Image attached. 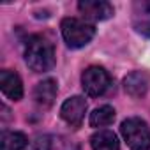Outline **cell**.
I'll list each match as a JSON object with an SVG mask.
<instances>
[{
  "label": "cell",
  "mask_w": 150,
  "mask_h": 150,
  "mask_svg": "<svg viewBox=\"0 0 150 150\" xmlns=\"http://www.w3.org/2000/svg\"><path fill=\"white\" fill-rule=\"evenodd\" d=\"M25 60L34 72L51 71L57 62L53 42L44 35H32L25 46Z\"/></svg>",
  "instance_id": "6da1fadb"
},
{
  "label": "cell",
  "mask_w": 150,
  "mask_h": 150,
  "mask_svg": "<svg viewBox=\"0 0 150 150\" xmlns=\"http://www.w3.org/2000/svg\"><path fill=\"white\" fill-rule=\"evenodd\" d=\"M60 30H62V37L65 44L74 50L87 46L92 41V37L96 35L94 25L81 21L78 18H64L60 23Z\"/></svg>",
  "instance_id": "7a4b0ae2"
},
{
  "label": "cell",
  "mask_w": 150,
  "mask_h": 150,
  "mask_svg": "<svg viewBox=\"0 0 150 150\" xmlns=\"http://www.w3.org/2000/svg\"><path fill=\"white\" fill-rule=\"evenodd\" d=\"M120 132L131 150H148L150 148V129L145 120L138 117L125 118L120 125Z\"/></svg>",
  "instance_id": "3957f363"
},
{
  "label": "cell",
  "mask_w": 150,
  "mask_h": 150,
  "mask_svg": "<svg viewBox=\"0 0 150 150\" xmlns=\"http://www.w3.org/2000/svg\"><path fill=\"white\" fill-rule=\"evenodd\" d=\"M110 85H111V78L104 67L92 65V67H87L81 74V87L85 94L90 97L103 96L110 88Z\"/></svg>",
  "instance_id": "277c9868"
},
{
  "label": "cell",
  "mask_w": 150,
  "mask_h": 150,
  "mask_svg": "<svg viewBox=\"0 0 150 150\" xmlns=\"http://www.w3.org/2000/svg\"><path fill=\"white\" fill-rule=\"evenodd\" d=\"M87 113V101L81 96H74L67 99L60 108V117L71 125V127H80Z\"/></svg>",
  "instance_id": "5b68a950"
},
{
  "label": "cell",
  "mask_w": 150,
  "mask_h": 150,
  "mask_svg": "<svg viewBox=\"0 0 150 150\" xmlns=\"http://www.w3.org/2000/svg\"><path fill=\"white\" fill-rule=\"evenodd\" d=\"M78 9L85 18L92 21H103L113 16L111 4L104 2V0H81L78 2Z\"/></svg>",
  "instance_id": "8992f818"
},
{
  "label": "cell",
  "mask_w": 150,
  "mask_h": 150,
  "mask_svg": "<svg viewBox=\"0 0 150 150\" xmlns=\"http://www.w3.org/2000/svg\"><path fill=\"white\" fill-rule=\"evenodd\" d=\"M0 88L4 96L11 101H20L23 97V83L21 78L11 69H4L0 72Z\"/></svg>",
  "instance_id": "52a82bcc"
},
{
  "label": "cell",
  "mask_w": 150,
  "mask_h": 150,
  "mask_svg": "<svg viewBox=\"0 0 150 150\" xmlns=\"http://www.w3.org/2000/svg\"><path fill=\"white\" fill-rule=\"evenodd\" d=\"M55 97H57V81L48 78V80H42L35 85L34 88V101L37 106L41 108H50L53 103H55Z\"/></svg>",
  "instance_id": "ba28073f"
},
{
  "label": "cell",
  "mask_w": 150,
  "mask_h": 150,
  "mask_svg": "<svg viewBox=\"0 0 150 150\" xmlns=\"http://www.w3.org/2000/svg\"><path fill=\"white\" fill-rule=\"evenodd\" d=\"M124 88L131 97L139 99L148 90V76L141 71H134L124 78Z\"/></svg>",
  "instance_id": "9c48e42d"
},
{
  "label": "cell",
  "mask_w": 150,
  "mask_h": 150,
  "mask_svg": "<svg viewBox=\"0 0 150 150\" xmlns=\"http://www.w3.org/2000/svg\"><path fill=\"white\" fill-rule=\"evenodd\" d=\"M90 145H92V150H120L115 132L108 131V129L96 132L90 138Z\"/></svg>",
  "instance_id": "30bf717a"
},
{
  "label": "cell",
  "mask_w": 150,
  "mask_h": 150,
  "mask_svg": "<svg viewBox=\"0 0 150 150\" xmlns=\"http://www.w3.org/2000/svg\"><path fill=\"white\" fill-rule=\"evenodd\" d=\"M113 120H115V110L108 104L96 108L90 113V125L92 127H106V125L113 124Z\"/></svg>",
  "instance_id": "8fae6325"
},
{
  "label": "cell",
  "mask_w": 150,
  "mask_h": 150,
  "mask_svg": "<svg viewBox=\"0 0 150 150\" xmlns=\"http://www.w3.org/2000/svg\"><path fill=\"white\" fill-rule=\"evenodd\" d=\"M0 141H2V150H23L28 145L27 136L23 132H18V131L4 132Z\"/></svg>",
  "instance_id": "7c38bea8"
},
{
  "label": "cell",
  "mask_w": 150,
  "mask_h": 150,
  "mask_svg": "<svg viewBox=\"0 0 150 150\" xmlns=\"http://www.w3.org/2000/svg\"><path fill=\"white\" fill-rule=\"evenodd\" d=\"M32 150H51V138L48 134H39L32 141Z\"/></svg>",
  "instance_id": "4fadbf2b"
},
{
  "label": "cell",
  "mask_w": 150,
  "mask_h": 150,
  "mask_svg": "<svg viewBox=\"0 0 150 150\" xmlns=\"http://www.w3.org/2000/svg\"><path fill=\"white\" fill-rule=\"evenodd\" d=\"M138 30H139L141 34H145L146 37H150V20H146V21H143L141 25H138Z\"/></svg>",
  "instance_id": "5bb4252c"
}]
</instances>
